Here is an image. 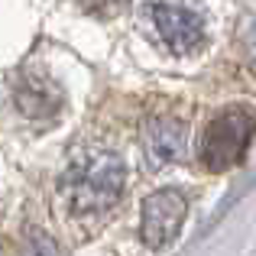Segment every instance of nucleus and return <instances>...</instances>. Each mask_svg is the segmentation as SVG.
<instances>
[{
	"label": "nucleus",
	"mask_w": 256,
	"mask_h": 256,
	"mask_svg": "<svg viewBox=\"0 0 256 256\" xmlns=\"http://www.w3.org/2000/svg\"><path fill=\"white\" fill-rule=\"evenodd\" d=\"M126 185V166L110 150H91L72 159L65 172V194L75 214H100L120 201Z\"/></svg>",
	"instance_id": "obj_1"
},
{
	"label": "nucleus",
	"mask_w": 256,
	"mask_h": 256,
	"mask_svg": "<svg viewBox=\"0 0 256 256\" xmlns=\"http://www.w3.org/2000/svg\"><path fill=\"white\" fill-rule=\"evenodd\" d=\"M256 133V117L246 107H227L204 124L198 140V159L208 172L234 169L246 156Z\"/></svg>",
	"instance_id": "obj_2"
},
{
	"label": "nucleus",
	"mask_w": 256,
	"mask_h": 256,
	"mask_svg": "<svg viewBox=\"0 0 256 256\" xmlns=\"http://www.w3.org/2000/svg\"><path fill=\"white\" fill-rule=\"evenodd\" d=\"M185 198L172 188L150 194L143 201V224H140V237L150 250H166L175 237H178L182 224H185Z\"/></svg>",
	"instance_id": "obj_3"
},
{
	"label": "nucleus",
	"mask_w": 256,
	"mask_h": 256,
	"mask_svg": "<svg viewBox=\"0 0 256 256\" xmlns=\"http://www.w3.org/2000/svg\"><path fill=\"white\" fill-rule=\"evenodd\" d=\"M152 23H156L162 42L169 46L175 56H188L204 42V20L188 6H169V4H156L150 10Z\"/></svg>",
	"instance_id": "obj_4"
},
{
	"label": "nucleus",
	"mask_w": 256,
	"mask_h": 256,
	"mask_svg": "<svg viewBox=\"0 0 256 256\" xmlns=\"http://www.w3.org/2000/svg\"><path fill=\"white\" fill-rule=\"evenodd\" d=\"M143 150H146V162L152 169L182 159V152H185V126L172 117H152L143 126Z\"/></svg>",
	"instance_id": "obj_5"
},
{
	"label": "nucleus",
	"mask_w": 256,
	"mask_h": 256,
	"mask_svg": "<svg viewBox=\"0 0 256 256\" xmlns=\"http://www.w3.org/2000/svg\"><path fill=\"white\" fill-rule=\"evenodd\" d=\"M58 100H62V94H58L56 84L49 82H32V78H26V82H20L16 88V104L23 114H32V117H46V114H52L58 107Z\"/></svg>",
	"instance_id": "obj_6"
},
{
	"label": "nucleus",
	"mask_w": 256,
	"mask_h": 256,
	"mask_svg": "<svg viewBox=\"0 0 256 256\" xmlns=\"http://www.w3.org/2000/svg\"><path fill=\"white\" fill-rule=\"evenodd\" d=\"M23 256H62L56 246V240L42 230H30L26 234V244H23Z\"/></svg>",
	"instance_id": "obj_7"
},
{
	"label": "nucleus",
	"mask_w": 256,
	"mask_h": 256,
	"mask_svg": "<svg viewBox=\"0 0 256 256\" xmlns=\"http://www.w3.org/2000/svg\"><path fill=\"white\" fill-rule=\"evenodd\" d=\"M240 46H244L250 65L256 68V20L253 16H246L244 23H240Z\"/></svg>",
	"instance_id": "obj_8"
},
{
	"label": "nucleus",
	"mask_w": 256,
	"mask_h": 256,
	"mask_svg": "<svg viewBox=\"0 0 256 256\" xmlns=\"http://www.w3.org/2000/svg\"><path fill=\"white\" fill-rule=\"evenodd\" d=\"M82 4H84V6H91V10H98L100 4H110V0H82Z\"/></svg>",
	"instance_id": "obj_9"
}]
</instances>
